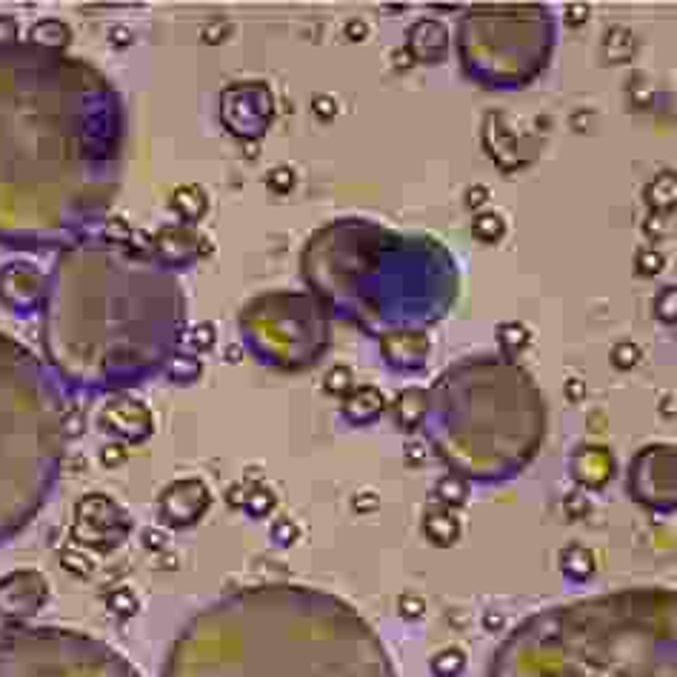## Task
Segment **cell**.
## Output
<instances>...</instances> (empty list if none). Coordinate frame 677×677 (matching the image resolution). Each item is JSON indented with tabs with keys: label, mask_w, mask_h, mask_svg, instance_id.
<instances>
[{
	"label": "cell",
	"mask_w": 677,
	"mask_h": 677,
	"mask_svg": "<svg viewBox=\"0 0 677 677\" xmlns=\"http://www.w3.org/2000/svg\"><path fill=\"white\" fill-rule=\"evenodd\" d=\"M566 392H569V398L578 400V395H583L586 389H583V383L580 380H569V386H566Z\"/></svg>",
	"instance_id": "cell-15"
},
{
	"label": "cell",
	"mask_w": 677,
	"mask_h": 677,
	"mask_svg": "<svg viewBox=\"0 0 677 677\" xmlns=\"http://www.w3.org/2000/svg\"><path fill=\"white\" fill-rule=\"evenodd\" d=\"M489 677H677V600L632 592L540 615L500 646Z\"/></svg>",
	"instance_id": "cell-2"
},
{
	"label": "cell",
	"mask_w": 677,
	"mask_h": 677,
	"mask_svg": "<svg viewBox=\"0 0 677 677\" xmlns=\"http://www.w3.org/2000/svg\"><path fill=\"white\" fill-rule=\"evenodd\" d=\"M589 18V9L586 6H569L566 12V23H580V20Z\"/></svg>",
	"instance_id": "cell-13"
},
{
	"label": "cell",
	"mask_w": 677,
	"mask_h": 677,
	"mask_svg": "<svg viewBox=\"0 0 677 677\" xmlns=\"http://www.w3.org/2000/svg\"><path fill=\"white\" fill-rule=\"evenodd\" d=\"M486 203V186H472V189H466V206H472V209H478Z\"/></svg>",
	"instance_id": "cell-11"
},
{
	"label": "cell",
	"mask_w": 677,
	"mask_h": 677,
	"mask_svg": "<svg viewBox=\"0 0 677 677\" xmlns=\"http://www.w3.org/2000/svg\"><path fill=\"white\" fill-rule=\"evenodd\" d=\"M315 112L323 118H332L335 115V100L332 98H318L315 100Z\"/></svg>",
	"instance_id": "cell-12"
},
{
	"label": "cell",
	"mask_w": 677,
	"mask_h": 677,
	"mask_svg": "<svg viewBox=\"0 0 677 677\" xmlns=\"http://www.w3.org/2000/svg\"><path fill=\"white\" fill-rule=\"evenodd\" d=\"M638 263L643 275H658L660 269H663V255L655 252V249H646V252H640Z\"/></svg>",
	"instance_id": "cell-9"
},
{
	"label": "cell",
	"mask_w": 677,
	"mask_h": 677,
	"mask_svg": "<svg viewBox=\"0 0 677 677\" xmlns=\"http://www.w3.org/2000/svg\"><path fill=\"white\" fill-rule=\"evenodd\" d=\"M349 386H352V372H349L346 366H338V369H332V372L326 375V389L335 392V395L346 392Z\"/></svg>",
	"instance_id": "cell-7"
},
{
	"label": "cell",
	"mask_w": 677,
	"mask_h": 677,
	"mask_svg": "<svg viewBox=\"0 0 677 677\" xmlns=\"http://www.w3.org/2000/svg\"><path fill=\"white\" fill-rule=\"evenodd\" d=\"M509 340H515V343H518V349H523V346L529 343V332H526V326H520V323H509V326H503V329H500V343H506V346H509Z\"/></svg>",
	"instance_id": "cell-8"
},
{
	"label": "cell",
	"mask_w": 677,
	"mask_h": 677,
	"mask_svg": "<svg viewBox=\"0 0 677 677\" xmlns=\"http://www.w3.org/2000/svg\"><path fill=\"white\" fill-rule=\"evenodd\" d=\"M603 46H606V55L620 63V60H629L632 58V52H635V40H632V32L629 29H623V26H615L606 40H603Z\"/></svg>",
	"instance_id": "cell-4"
},
{
	"label": "cell",
	"mask_w": 677,
	"mask_h": 677,
	"mask_svg": "<svg viewBox=\"0 0 677 677\" xmlns=\"http://www.w3.org/2000/svg\"><path fill=\"white\" fill-rule=\"evenodd\" d=\"M160 677H395V669L338 600L260 586L203 609L172 643Z\"/></svg>",
	"instance_id": "cell-1"
},
{
	"label": "cell",
	"mask_w": 677,
	"mask_h": 677,
	"mask_svg": "<svg viewBox=\"0 0 677 677\" xmlns=\"http://www.w3.org/2000/svg\"><path fill=\"white\" fill-rule=\"evenodd\" d=\"M472 232L483 243H498L503 238V232H506V223H503L498 212H483V215L472 220Z\"/></svg>",
	"instance_id": "cell-5"
},
{
	"label": "cell",
	"mask_w": 677,
	"mask_h": 677,
	"mask_svg": "<svg viewBox=\"0 0 677 677\" xmlns=\"http://www.w3.org/2000/svg\"><path fill=\"white\" fill-rule=\"evenodd\" d=\"M346 32H349V38H352V40H363V38H366V26H363L360 20H352V23L346 26Z\"/></svg>",
	"instance_id": "cell-14"
},
{
	"label": "cell",
	"mask_w": 677,
	"mask_h": 677,
	"mask_svg": "<svg viewBox=\"0 0 677 677\" xmlns=\"http://www.w3.org/2000/svg\"><path fill=\"white\" fill-rule=\"evenodd\" d=\"M278 180H280L278 192H289V189H292V183H295L292 169H283V166H280V169H272V175H269V186H275Z\"/></svg>",
	"instance_id": "cell-10"
},
{
	"label": "cell",
	"mask_w": 677,
	"mask_h": 677,
	"mask_svg": "<svg viewBox=\"0 0 677 677\" xmlns=\"http://www.w3.org/2000/svg\"><path fill=\"white\" fill-rule=\"evenodd\" d=\"M0 677H143L103 640L58 626H15L0 635Z\"/></svg>",
	"instance_id": "cell-3"
},
{
	"label": "cell",
	"mask_w": 677,
	"mask_h": 677,
	"mask_svg": "<svg viewBox=\"0 0 677 677\" xmlns=\"http://www.w3.org/2000/svg\"><path fill=\"white\" fill-rule=\"evenodd\" d=\"M640 360V349L635 346V343H629V340H623V343H618L615 349H612V363L618 366V369H632L635 363Z\"/></svg>",
	"instance_id": "cell-6"
}]
</instances>
